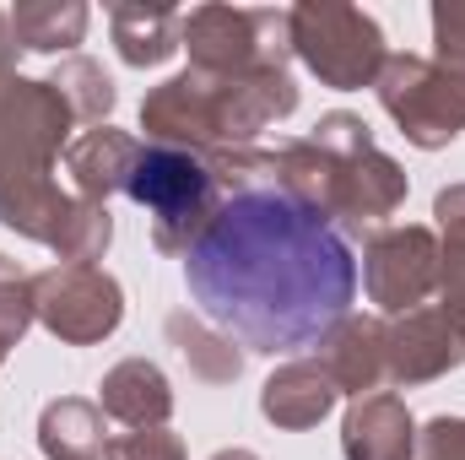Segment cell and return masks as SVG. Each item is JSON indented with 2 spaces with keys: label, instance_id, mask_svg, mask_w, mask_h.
<instances>
[{
  "label": "cell",
  "instance_id": "cell-1",
  "mask_svg": "<svg viewBox=\"0 0 465 460\" xmlns=\"http://www.w3.org/2000/svg\"><path fill=\"white\" fill-rule=\"evenodd\" d=\"M184 287L201 320L223 325L243 352L320 346L357 298L347 233L282 195L276 185L223 195L217 217L184 255Z\"/></svg>",
  "mask_w": 465,
  "mask_h": 460
},
{
  "label": "cell",
  "instance_id": "cell-2",
  "mask_svg": "<svg viewBox=\"0 0 465 460\" xmlns=\"http://www.w3.org/2000/svg\"><path fill=\"white\" fill-rule=\"evenodd\" d=\"M71 104L54 82L0 71V223L44 249L60 265H93L114 244V217L98 201L65 195L49 174L71 146Z\"/></svg>",
  "mask_w": 465,
  "mask_h": 460
},
{
  "label": "cell",
  "instance_id": "cell-3",
  "mask_svg": "<svg viewBox=\"0 0 465 460\" xmlns=\"http://www.w3.org/2000/svg\"><path fill=\"white\" fill-rule=\"evenodd\" d=\"M276 190L325 217L336 233H357L395 217L406 206V168L373 146V130L362 115L331 109L303 141L276 146Z\"/></svg>",
  "mask_w": 465,
  "mask_h": 460
},
{
  "label": "cell",
  "instance_id": "cell-4",
  "mask_svg": "<svg viewBox=\"0 0 465 460\" xmlns=\"http://www.w3.org/2000/svg\"><path fill=\"white\" fill-rule=\"evenodd\" d=\"M298 109V87L287 65L243 71V76H201L179 71L163 87L141 98V130L152 146L179 152H238L254 146V135Z\"/></svg>",
  "mask_w": 465,
  "mask_h": 460
},
{
  "label": "cell",
  "instance_id": "cell-5",
  "mask_svg": "<svg viewBox=\"0 0 465 460\" xmlns=\"http://www.w3.org/2000/svg\"><path fill=\"white\" fill-rule=\"evenodd\" d=\"M124 195L152 217V249L157 255H190V244L206 233V223L223 206V185L212 174V163L201 152H179V146H152L141 141Z\"/></svg>",
  "mask_w": 465,
  "mask_h": 460
},
{
  "label": "cell",
  "instance_id": "cell-6",
  "mask_svg": "<svg viewBox=\"0 0 465 460\" xmlns=\"http://www.w3.org/2000/svg\"><path fill=\"white\" fill-rule=\"evenodd\" d=\"M287 33H292V55L331 93H362V87H373L379 71H384V60H390L384 27L368 11L347 5V0H298L287 11Z\"/></svg>",
  "mask_w": 465,
  "mask_h": 460
},
{
  "label": "cell",
  "instance_id": "cell-7",
  "mask_svg": "<svg viewBox=\"0 0 465 460\" xmlns=\"http://www.w3.org/2000/svg\"><path fill=\"white\" fill-rule=\"evenodd\" d=\"M179 49H190V71L201 76H243V71L287 65L292 33H287V11L195 5L179 22Z\"/></svg>",
  "mask_w": 465,
  "mask_h": 460
},
{
  "label": "cell",
  "instance_id": "cell-8",
  "mask_svg": "<svg viewBox=\"0 0 465 460\" xmlns=\"http://www.w3.org/2000/svg\"><path fill=\"white\" fill-rule=\"evenodd\" d=\"M384 115L401 125V135L422 152H439L450 141H460L465 130V87L439 71L433 60L422 55H390L379 82H373Z\"/></svg>",
  "mask_w": 465,
  "mask_h": 460
},
{
  "label": "cell",
  "instance_id": "cell-9",
  "mask_svg": "<svg viewBox=\"0 0 465 460\" xmlns=\"http://www.w3.org/2000/svg\"><path fill=\"white\" fill-rule=\"evenodd\" d=\"M33 320L65 346H98L124 320V287L104 265H49L33 276Z\"/></svg>",
  "mask_w": 465,
  "mask_h": 460
},
{
  "label": "cell",
  "instance_id": "cell-10",
  "mask_svg": "<svg viewBox=\"0 0 465 460\" xmlns=\"http://www.w3.org/2000/svg\"><path fill=\"white\" fill-rule=\"evenodd\" d=\"M362 287L379 315H411L439 293V233L422 223L373 228L362 238Z\"/></svg>",
  "mask_w": 465,
  "mask_h": 460
},
{
  "label": "cell",
  "instance_id": "cell-11",
  "mask_svg": "<svg viewBox=\"0 0 465 460\" xmlns=\"http://www.w3.org/2000/svg\"><path fill=\"white\" fill-rule=\"evenodd\" d=\"M465 363V309L422 304L411 315H395L384 325V379L411 390L455 374Z\"/></svg>",
  "mask_w": 465,
  "mask_h": 460
},
{
  "label": "cell",
  "instance_id": "cell-12",
  "mask_svg": "<svg viewBox=\"0 0 465 460\" xmlns=\"http://www.w3.org/2000/svg\"><path fill=\"white\" fill-rule=\"evenodd\" d=\"M341 455L347 460H411L417 455V423L401 395L373 390L357 395L341 417Z\"/></svg>",
  "mask_w": 465,
  "mask_h": 460
},
{
  "label": "cell",
  "instance_id": "cell-13",
  "mask_svg": "<svg viewBox=\"0 0 465 460\" xmlns=\"http://www.w3.org/2000/svg\"><path fill=\"white\" fill-rule=\"evenodd\" d=\"M320 368L331 374L336 395H373L384 379V320L379 315H347L325 331Z\"/></svg>",
  "mask_w": 465,
  "mask_h": 460
},
{
  "label": "cell",
  "instance_id": "cell-14",
  "mask_svg": "<svg viewBox=\"0 0 465 460\" xmlns=\"http://www.w3.org/2000/svg\"><path fill=\"white\" fill-rule=\"evenodd\" d=\"M336 401H341V395H336L331 374L320 368V357H292V363H282V368L260 385V412H265V423H276V428H287V434L320 428Z\"/></svg>",
  "mask_w": 465,
  "mask_h": 460
},
{
  "label": "cell",
  "instance_id": "cell-15",
  "mask_svg": "<svg viewBox=\"0 0 465 460\" xmlns=\"http://www.w3.org/2000/svg\"><path fill=\"white\" fill-rule=\"evenodd\" d=\"M135 152H141V141L124 135V130H114V125H93V130L71 135V146H65L71 195L109 206V195H124V179H130Z\"/></svg>",
  "mask_w": 465,
  "mask_h": 460
},
{
  "label": "cell",
  "instance_id": "cell-16",
  "mask_svg": "<svg viewBox=\"0 0 465 460\" xmlns=\"http://www.w3.org/2000/svg\"><path fill=\"white\" fill-rule=\"evenodd\" d=\"M98 406L104 417H114L124 428H168L173 417V385L152 357H124L104 374L98 385Z\"/></svg>",
  "mask_w": 465,
  "mask_h": 460
},
{
  "label": "cell",
  "instance_id": "cell-17",
  "mask_svg": "<svg viewBox=\"0 0 465 460\" xmlns=\"http://www.w3.org/2000/svg\"><path fill=\"white\" fill-rule=\"evenodd\" d=\"M179 22H184V11H173V5H141V0H114L109 5L114 49L135 71L168 65L179 55Z\"/></svg>",
  "mask_w": 465,
  "mask_h": 460
},
{
  "label": "cell",
  "instance_id": "cell-18",
  "mask_svg": "<svg viewBox=\"0 0 465 460\" xmlns=\"http://www.w3.org/2000/svg\"><path fill=\"white\" fill-rule=\"evenodd\" d=\"M38 450L44 460H104V406L87 395H54L38 412Z\"/></svg>",
  "mask_w": 465,
  "mask_h": 460
},
{
  "label": "cell",
  "instance_id": "cell-19",
  "mask_svg": "<svg viewBox=\"0 0 465 460\" xmlns=\"http://www.w3.org/2000/svg\"><path fill=\"white\" fill-rule=\"evenodd\" d=\"M163 331H168V342L179 346V357L190 363V374H201L206 385H232L243 374V357L249 352L232 342L223 325H212V320H201L190 309H173Z\"/></svg>",
  "mask_w": 465,
  "mask_h": 460
},
{
  "label": "cell",
  "instance_id": "cell-20",
  "mask_svg": "<svg viewBox=\"0 0 465 460\" xmlns=\"http://www.w3.org/2000/svg\"><path fill=\"white\" fill-rule=\"evenodd\" d=\"M87 22H93V11H87L82 0H16V5H11L16 44L33 49V55L76 49V44L87 38Z\"/></svg>",
  "mask_w": 465,
  "mask_h": 460
},
{
  "label": "cell",
  "instance_id": "cell-21",
  "mask_svg": "<svg viewBox=\"0 0 465 460\" xmlns=\"http://www.w3.org/2000/svg\"><path fill=\"white\" fill-rule=\"evenodd\" d=\"M439 217V298L465 309V185H444L433 195Z\"/></svg>",
  "mask_w": 465,
  "mask_h": 460
},
{
  "label": "cell",
  "instance_id": "cell-22",
  "mask_svg": "<svg viewBox=\"0 0 465 460\" xmlns=\"http://www.w3.org/2000/svg\"><path fill=\"white\" fill-rule=\"evenodd\" d=\"M54 87H60V98L71 104V115L87 119V125H109V109H114V82H109V71L98 65V60H87V55H65L60 65H54V76H49Z\"/></svg>",
  "mask_w": 465,
  "mask_h": 460
},
{
  "label": "cell",
  "instance_id": "cell-23",
  "mask_svg": "<svg viewBox=\"0 0 465 460\" xmlns=\"http://www.w3.org/2000/svg\"><path fill=\"white\" fill-rule=\"evenodd\" d=\"M27 325H33V276H22L16 260L0 255V346L11 352L27 336Z\"/></svg>",
  "mask_w": 465,
  "mask_h": 460
},
{
  "label": "cell",
  "instance_id": "cell-24",
  "mask_svg": "<svg viewBox=\"0 0 465 460\" xmlns=\"http://www.w3.org/2000/svg\"><path fill=\"white\" fill-rule=\"evenodd\" d=\"M433 65L450 71L465 87V0H439L433 5Z\"/></svg>",
  "mask_w": 465,
  "mask_h": 460
},
{
  "label": "cell",
  "instance_id": "cell-25",
  "mask_svg": "<svg viewBox=\"0 0 465 460\" xmlns=\"http://www.w3.org/2000/svg\"><path fill=\"white\" fill-rule=\"evenodd\" d=\"M104 460H184V439L168 428H130V434L109 439Z\"/></svg>",
  "mask_w": 465,
  "mask_h": 460
},
{
  "label": "cell",
  "instance_id": "cell-26",
  "mask_svg": "<svg viewBox=\"0 0 465 460\" xmlns=\"http://www.w3.org/2000/svg\"><path fill=\"white\" fill-rule=\"evenodd\" d=\"M417 455L422 460H465V417H433L417 428Z\"/></svg>",
  "mask_w": 465,
  "mask_h": 460
},
{
  "label": "cell",
  "instance_id": "cell-27",
  "mask_svg": "<svg viewBox=\"0 0 465 460\" xmlns=\"http://www.w3.org/2000/svg\"><path fill=\"white\" fill-rule=\"evenodd\" d=\"M16 55H22V44L11 27V11H0V71H16Z\"/></svg>",
  "mask_w": 465,
  "mask_h": 460
},
{
  "label": "cell",
  "instance_id": "cell-28",
  "mask_svg": "<svg viewBox=\"0 0 465 460\" xmlns=\"http://www.w3.org/2000/svg\"><path fill=\"white\" fill-rule=\"evenodd\" d=\"M212 460H260L254 450H243V445H228V450H217Z\"/></svg>",
  "mask_w": 465,
  "mask_h": 460
},
{
  "label": "cell",
  "instance_id": "cell-29",
  "mask_svg": "<svg viewBox=\"0 0 465 460\" xmlns=\"http://www.w3.org/2000/svg\"><path fill=\"white\" fill-rule=\"evenodd\" d=\"M0 363H5V346H0Z\"/></svg>",
  "mask_w": 465,
  "mask_h": 460
}]
</instances>
